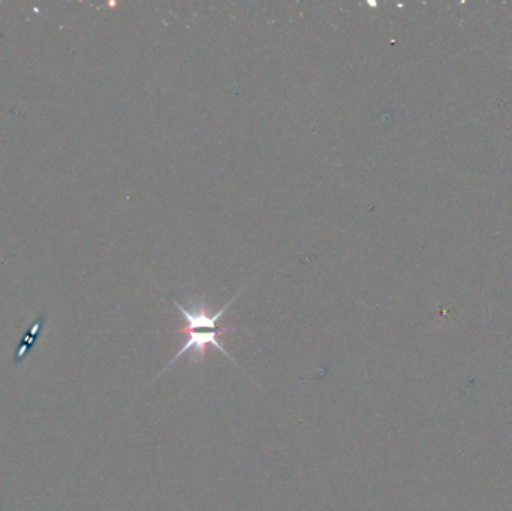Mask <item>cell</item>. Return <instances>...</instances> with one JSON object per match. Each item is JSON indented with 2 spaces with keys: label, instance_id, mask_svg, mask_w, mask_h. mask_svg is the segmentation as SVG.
Masks as SVG:
<instances>
[{
  "label": "cell",
  "instance_id": "6da1fadb",
  "mask_svg": "<svg viewBox=\"0 0 512 511\" xmlns=\"http://www.w3.org/2000/svg\"><path fill=\"white\" fill-rule=\"evenodd\" d=\"M240 296V293L234 297L233 300L227 303L224 308L219 309V311L212 312V309L207 305L204 297L194 296L189 297L186 305L180 303L177 299H171V302L176 306L177 311L182 315L183 321H185V327H183L182 332L186 333V341L183 342L182 348H180L179 353L170 360V362L165 365V368L162 369L161 374L158 375L159 378L162 374L168 371L177 360L182 359L186 354L191 353V363L194 365H201L206 359L207 348L213 347L216 350L221 351L225 357H227L230 362H233L237 368L242 369V366L237 363V360L228 353L227 348H225L224 342H222L221 336L227 332H234V329H230V327H225V329H219L218 324L219 321L224 318V315L227 314L230 306L233 305L234 300ZM155 378V380H156Z\"/></svg>",
  "mask_w": 512,
  "mask_h": 511
}]
</instances>
